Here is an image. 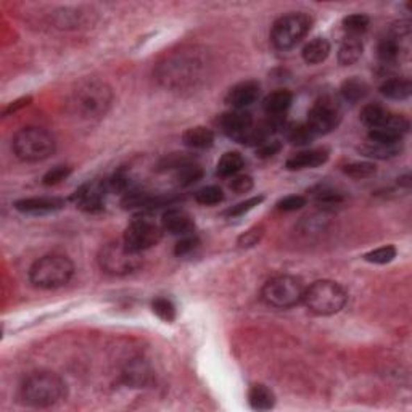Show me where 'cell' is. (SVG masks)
I'll list each match as a JSON object with an SVG mask.
<instances>
[{"instance_id": "cell-1", "label": "cell", "mask_w": 412, "mask_h": 412, "mask_svg": "<svg viewBox=\"0 0 412 412\" xmlns=\"http://www.w3.org/2000/svg\"><path fill=\"white\" fill-rule=\"evenodd\" d=\"M205 65L206 62L200 58L195 50H182L166 58L158 69V78L166 88L186 89L201 79Z\"/></svg>"}, {"instance_id": "cell-2", "label": "cell", "mask_w": 412, "mask_h": 412, "mask_svg": "<svg viewBox=\"0 0 412 412\" xmlns=\"http://www.w3.org/2000/svg\"><path fill=\"white\" fill-rule=\"evenodd\" d=\"M66 398V384L58 374L40 370L24 379L22 399L31 408H52Z\"/></svg>"}, {"instance_id": "cell-3", "label": "cell", "mask_w": 412, "mask_h": 412, "mask_svg": "<svg viewBox=\"0 0 412 412\" xmlns=\"http://www.w3.org/2000/svg\"><path fill=\"white\" fill-rule=\"evenodd\" d=\"M113 101L110 85L99 79H84L71 95V105L83 118L99 120L106 115Z\"/></svg>"}, {"instance_id": "cell-4", "label": "cell", "mask_w": 412, "mask_h": 412, "mask_svg": "<svg viewBox=\"0 0 412 412\" xmlns=\"http://www.w3.org/2000/svg\"><path fill=\"white\" fill-rule=\"evenodd\" d=\"M12 149L18 160L38 163L50 158L57 150V140L42 127H23L15 134Z\"/></svg>"}, {"instance_id": "cell-5", "label": "cell", "mask_w": 412, "mask_h": 412, "mask_svg": "<svg viewBox=\"0 0 412 412\" xmlns=\"http://www.w3.org/2000/svg\"><path fill=\"white\" fill-rule=\"evenodd\" d=\"M74 274V264L63 254H47L39 258L29 269V281L34 287L55 290L65 287Z\"/></svg>"}, {"instance_id": "cell-6", "label": "cell", "mask_w": 412, "mask_h": 412, "mask_svg": "<svg viewBox=\"0 0 412 412\" xmlns=\"http://www.w3.org/2000/svg\"><path fill=\"white\" fill-rule=\"evenodd\" d=\"M348 295L333 281H316L304 288L303 303L316 316H333L347 304Z\"/></svg>"}, {"instance_id": "cell-7", "label": "cell", "mask_w": 412, "mask_h": 412, "mask_svg": "<svg viewBox=\"0 0 412 412\" xmlns=\"http://www.w3.org/2000/svg\"><path fill=\"white\" fill-rule=\"evenodd\" d=\"M303 282L292 276H277L269 279L261 290V298L267 306L277 309L293 308L303 303Z\"/></svg>"}, {"instance_id": "cell-8", "label": "cell", "mask_w": 412, "mask_h": 412, "mask_svg": "<svg viewBox=\"0 0 412 412\" xmlns=\"http://www.w3.org/2000/svg\"><path fill=\"white\" fill-rule=\"evenodd\" d=\"M142 253H135L127 248L123 242L108 243L99 253L100 269L105 274L115 277H124L139 271L144 264Z\"/></svg>"}, {"instance_id": "cell-9", "label": "cell", "mask_w": 412, "mask_h": 412, "mask_svg": "<svg viewBox=\"0 0 412 412\" xmlns=\"http://www.w3.org/2000/svg\"><path fill=\"white\" fill-rule=\"evenodd\" d=\"M313 19L304 13L283 15L272 24L271 42L277 50H290L302 42L311 29Z\"/></svg>"}, {"instance_id": "cell-10", "label": "cell", "mask_w": 412, "mask_h": 412, "mask_svg": "<svg viewBox=\"0 0 412 412\" xmlns=\"http://www.w3.org/2000/svg\"><path fill=\"white\" fill-rule=\"evenodd\" d=\"M340 121H342V108L338 101L332 97H322L309 110L306 124L319 137L337 129Z\"/></svg>"}, {"instance_id": "cell-11", "label": "cell", "mask_w": 412, "mask_h": 412, "mask_svg": "<svg viewBox=\"0 0 412 412\" xmlns=\"http://www.w3.org/2000/svg\"><path fill=\"white\" fill-rule=\"evenodd\" d=\"M161 227L156 226L154 221L150 220H135L127 226L123 243L129 248V250L135 253H142L145 250H150L155 245H158L161 240Z\"/></svg>"}, {"instance_id": "cell-12", "label": "cell", "mask_w": 412, "mask_h": 412, "mask_svg": "<svg viewBox=\"0 0 412 412\" xmlns=\"http://www.w3.org/2000/svg\"><path fill=\"white\" fill-rule=\"evenodd\" d=\"M106 193L108 190H106L105 181L89 182L74 192L73 200L79 210L85 213H99L105 208Z\"/></svg>"}, {"instance_id": "cell-13", "label": "cell", "mask_w": 412, "mask_h": 412, "mask_svg": "<svg viewBox=\"0 0 412 412\" xmlns=\"http://www.w3.org/2000/svg\"><path fill=\"white\" fill-rule=\"evenodd\" d=\"M253 124L254 121L252 113L245 110H232L229 113H224L220 118V127L224 134L231 137L232 140L240 142V144Z\"/></svg>"}, {"instance_id": "cell-14", "label": "cell", "mask_w": 412, "mask_h": 412, "mask_svg": "<svg viewBox=\"0 0 412 412\" xmlns=\"http://www.w3.org/2000/svg\"><path fill=\"white\" fill-rule=\"evenodd\" d=\"M15 210L23 213V215L44 216L50 213L60 211L65 208V200L57 197H33L23 198V200L15 201Z\"/></svg>"}, {"instance_id": "cell-15", "label": "cell", "mask_w": 412, "mask_h": 412, "mask_svg": "<svg viewBox=\"0 0 412 412\" xmlns=\"http://www.w3.org/2000/svg\"><path fill=\"white\" fill-rule=\"evenodd\" d=\"M261 88L256 81H243L233 85L226 95V104L232 110H245L259 99Z\"/></svg>"}, {"instance_id": "cell-16", "label": "cell", "mask_w": 412, "mask_h": 412, "mask_svg": "<svg viewBox=\"0 0 412 412\" xmlns=\"http://www.w3.org/2000/svg\"><path fill=\"white\" fill-rule=\"evenodd\" d=\"M163 231L170 232L171 236L186 237L190 236L195 231V222L189 213L181 210V208H171L163 215L161 220Z\"/></svg>"}, {"instance_id": "cell-17", "label": "cell", "mask_w": 412, "mask_h": 412, "mask_svg": "<svg viewBox=\"0 0 412 412\" xmlns=\"http://www.w3.org/2000/svg\"><path fill=\"white\" fill-rule=\"evenodd\" d=\"M123 381L131 388H145L154 379V370L149 361L142 358H134L124 365L123 369Z\"/></svg>"}, {"instance_id": "cell-18", "label": "cell", "mask_w": 412, "mask_h": 412, "mask_svg": "<svg viewBox=\"0 0 412 412\" xmlns=\"http://www.w3.org/2000/svg\"><path fill=\"white\" fill-rule=\"evenodd\" d=\"M327 160H329V150L325 149L304 150L290 156V158L286 161V167L288 171L313 170V167L322 166Z\"/></svg>"}, {"instance_id": "cell-19", "label": "cell", "mask_w": 412, "mask_h": 412, "mask_svg": "<svg viewBox=\"0 0 412 412\" xmlns=\"http://www.w3.org/2000/svg\"><path fill=\"white\" fill-rule=\"evenodd\" d=\"M293 95L290 90L281 89L276 92H271L263 100V110L269 118H281L287 113V110L292 106Z\"/></svg>"}, {"instance_id": "cell-20", "label": "cell", "mask_w": 412, "mask_h": 412, "mask_svg": "<svg viewBox=\"0 0 412 412\" xmlns=\"http://www.w3.org/2000/svg\"><path fill=\"white\" fill-rule=\"evenodd\" d=\"M182 142L186 147L193 150L211 149L215 145V132L203 126L190 127L182 134Z\"/></svg>"}, {"instance_id": "cell-21", "label": "cell", "mask_w": 412, "mask_h": 412, "mask_svg": "<svg viewBox=\"0 0 412 412\" xmlns=\"http://www.w3.org/2000/svg\"><path fill=\"white\" fill-rule=\"evenodd\" d=\"M393 113H390L384 105L370 104L365 105L361 111V121L370 127V129H379V127H386L390 124V120Z\"/></svg>"}, {"instance_id": "cell-22", "label": "cell", "mask_w": 412, "mask_h": 412, "mask_svg": "<svg viewBox=\"0 0 412 412\" xmlns=\"http://www.w3.org/2000/svg\"><path fill=\"white\" fill-rule=\"evenodd\" d=\"M248 403L254 411H269L276 406V395L266 385L256 384L248 391Z\"/></svg>"}, {"instance_id": "cell-23", "label": "cell", "mask_w": 412, "mask_h": 412, "mask_svg": "<svg viewBox=\"0 0 412 412\" xmlns=\"http://www.w3.org/2000/svg\"><path fill=\"white\" fill-rule=\"evenodd\" d=\"M363 40L358 35H347L338 49V63L351 66L363 57Z\"/></svg>"}, {"instance_id": "cell-24", "label": "cell", "mask_w": 412, "mask_h": 412, "mask_svg": "<svg viewBox=\"0 0 412 412\" xmlns=\"http://www.w3.org/2000/svg\"><path fill=\"white\" fill-rule=\"evenodd\" d=\"M330 55V42L325 38H316L304 45L302 57L308 65H319Z\"/></svg>"}, {"instance_id": "cell-25", "label": "cell", "mask_w": 412, "mask_h": 412, "mask_svg": "<svg viewBox=\"0 0 412 412\" xmlns=\"http://www.w3.org/2000/svg\"><path fill=\"white\" fill-rule=\"evenodd\" d=\"M368 94H369V84L365 83L364 79L356 78V76L354 78H349L345 81L342 88H340V95H342V99L351 105L364 100L365 97H368Z\"/></svg>"}, {"instance_id": "cell-26", "label": "cell", "mask_w": 412, "mask_h": 412, "mask_svg": "<svg viewBox=\"0 0 412 412\" xmlns=\"http://www.w3.org/2000/svg\"><path fill=\"white\" fill-rule=\"evenodd\" d=\"M380 94L390 100H406L409 99L412 94V84L409 79H386L385 83L380 85Z\"/></svg>"}, {"instance_id": "cell-27", "label": "cell", "mask_w": 412, "mask_h": 412, "mask_svg": "<svg viewBox=\"0 0 412 412\" xmlns=\"http://www.w3.org/2000/svg\"><path fill=\"white\" fill-rule=\"evenodd\" d=\"M403 150V145L401 144H393V145H385V144H375V142H369L363 147H359V154L363 156H368V158L374 160H391L395 156H398Z\"/></svg>"}, {"instance_id": "cell-28", "label": "cell", "mask_w": 412, "mask_h": 412, "mask_svg": "<svg viewBox=\"0 0 412 412\" xmlns=\"http://www.w3.org/2000/svg\"><path fill=\"white\" fill-rule=\"evenodd\" d=\"M243 166H245V160H243V156L238 151H227L217 161L216 172L221 177H232L237 176Z\"/></svg>"}, {"instance_id": "cell-29", "label": "cell", "mask_w": 412, "mask_h": 412, "mask_svg": "<svg viewBox=\"0 0 412 412\" xmlns=\"http://www.w3.org/2000/svg\"><path fill=\"white\" fill-rule=\"evenodd\" d=\"M176 170V181L179 186H190L193 182L200 181L203 177V170L195 163L181 161L174 165Z\"/></svg>"}, {"instance_id": "cell-30", "label": "cell", "mask_w": 412, "mask_h": 412, "mask_svg": "<svg viewBox=\"0 0 412 412\" xmlns=\"http://www.w3.org/2000/svg\"><path fill=\"white\" fill-rule=\"evenodd\" d=\"M401 52V45L398 40V35H388V38H384L379 42L377 47V55L379 58L384 63H395L399 57Z\"/></svg>"}, {"instance_id": "cell-31", "label": "cell", "mask_w": 412, "mask_h": 412, "mask_svg": "<svg viewBox=\"0 0 412 412\" xmlns=\"http://www.w3.org/2000/svg\"><path fill=\"white\" fill-rule=\"evenodd\" d=\"M316 137L318 135L309 129V126L306 123L287 127V139L290 144L293 145H298V147L309 145L314 139H316Z\"/></svg>"}, {"instance_id": "cell-32", "label": "cell", "mask_w": 412, "mask_h": 412, "mask_svg": "<svg viewBox=\"0 0 412 412\" xmlns=\"http://www.w3.org/2000/svg\"><path fill=\"white\" fill-rule=\"evenodd\" d=\"M343 172L351 179H369V177L375 176L377 167L370 161H354L345 166Z\"/></svg>"}, {"instance_id": "cell-33", "label": "cell", "mask_w": 412, "mask_h": 412, "mask_svg": "<svg viewBox=\"0 0 412 412\" xmlns=\"http://www.w3.org/2000/svg\"><path fill=\"white\" fill-rule=\"evenodd\" d=\"M195 200L203 206H215L224 201V192L217 186H206L195 193Z\"/></svg>"}, {"instance_id": "cell-34", "label": "cell", "mask_w": 412, "mask_h": 412, "mask_svg": "<svg viewBox=\"0 0 412 412\" xmlns=\"http://www.w3.org/2000/svg\"><path fill=\"white\" fill-rule=\"evenodd\" d=\"M369 23H370V19L368 15L354 13V15H349V17L343 19V29L347 31L348 35H358L359 38V35L369 28Z\"/></svg>"}, {"instance_id": "cell-35", "label": "cell", "mask_w": 412, "mask_h": 412, "mask_svg": "<svg viewBox=\"0 0 412 412\" xmlns=\"http://www.w3.org/2000/svg\"><path fill=\"white\" fill-rule=\"evenodd\" d=\"M369 140L375 142V144L393 145V144H401L403 135H401L399 132L390 129V127H379V129H370Z\"/></svg>"}, {"instance_id": "cell-36", "label": "cell", "mask_w": 412, "mask_h": 412, "mask_svg": "<svg viewBox=\"0 0 412 412\" xmlns=\"http://www.w3.org/2000/svg\"><path fill=\"white\" fill-rule=\"evenodd\" d=\"M151 309H154V313L158 316L161 320H165V322L171 324L176 320L177 316V311H176V306L174 303L171 302V299L167 298H156L154 299V303H151Z\"/></svg>"}, {"instance_id": "cell-37", "label": "cell", "mask_w": 412, "mask_h": 412, "mask_svg": "<svg viewBox=\"0 0 412 412\" xmlns=\"http://www.w3.org/2000/svg\"><path fill=\"white\" fill-rule=\"evenodd\" d=\"M313 197L319 206H335V205H340V203L343 201L342 193L332 189V187L320 186L319 189L313 193Z\"/></svg>"}, {"instance_id": "cell-38", "label": "cell", "mask_w": 412, "mask_h": 412, "mask_svg": "<svg viewBox=\"0 0 412 412\" xmlns=\"http://www.w3.org/2000/svg\"><path fill=\"white\" fill-rule=\"evenodd\" d=\"M396 258V248L393 245H385L380 247L377 250L370 252L368 254H364V259L368 263H374V264H386L391 263Z\"/></svg>"}, {"instance_id": "cell-39", "label": "cell", "mask_w": 412, "mask_h": 412, "mask_svg": "<svg viewBox=\"0 0 412 412\" xmlns=\"http://www.w3.org/2000/svg\"><path fill=\"white\" fill-rule=\"evenodd\" d=\"M263 201H264V197H263V195L252 197V198H248V200L242 201V203H238V205H236V206H232L231 210H227V211H226V216H229V217H238V216H243V215H247L248 211H252V210H254V208H256V206L261 205Z\"/></svg>"}, {"instance_id": "cell-40", "label": "cell", "mask_w": 412, "mask_h": 412, "mask_svg": "<svg viewBox=\"0 0 412 412\" xmlns=\"http://www.w3.org/2000/svg\"><path fill=\"white\" fill-rule=\"evenodd\" d=\"M264 236V229L261 226H256V227H252L248 229L247 232H243L240 237H238V247L242 248H252V247H256L259 242H261V238Z\"/></svg>"}, {"instance_id": "cell-41", "label": "cell", "mask_w": 412, "mask_h": 412, "mask_svg": "<svg viewBox=\"0 0 412 412\" xmlns=\"http://www.w3.org/2000/svg\"><path fill=\"white\" fill-rule=\"evenodd\" d=\"M71 171L73 170H71L69 166H55L42 177V184L44 186H57L62 181H65L66 177H69Z\"/></svg>"}, {"instance_id": "cell-42", "label": "cell", "mask_w": 412, "mask_h": 412, "mask_svg": "<svg viewBox=\"0 0 412 412\" xmlns=\"http://www.w3.org/2000/svg\"><path fill=\"white\" fill-rule=\"evenodd\" d=\"M306 203L308 200L303 195H288L277 203V208L281 211L292 213V211L302 210L303 206H306Z\"/></svg>"}, {"instance_id": "cell-43", "label": "cell", "mask_w": 412, "mask_h": 412, "mask_svg": "<svg viewBox=\"0 0 412 412\" xmlns=\"http://www.w3.org/2000/svg\"><path fill=\"white\" fill-rule=\"evenodd\" d=\"M198 238L193 236V233H190V236H186L182 237L179 242H177L176 245V250L174 253L177 254V256H187V254H190L192 252H195V248L198 247Z\"/></svg>"}, {"instance_id": "cell-44", "label": "cell", "mask_w": 412, "mask_h": 412, "mask_svg": "<svg viewBox=\"0 0 412 412\" xmlns=\"http://www.w3.org/2000/svg\"><path fill=\"white\" fill-rule=\"evenodd\" d=\"M282 150V144L279 140H266L256 149V156L259 158H271V156L277 155Z\"/></svg>"}, {"instance_id": "cell-45", "label": "cell", "mask_w": 412, "mask_h": 412, "mask_svg": "<svg viewBox=\"0 0 412 412\" xmlns=\"http://www.w3.org/2000/svg\"><path fill=\"white\" fill-rule=\"evenodd\" d=\"M253 179L250 176H236L231 182V189L242 195V193H248L253 189Z\"/></svg>"}, {"instance_id": "cell-46", "label": "cell", "mask_w": 412, "mask_h": 412, "mask_svg": "<svg viewBox=\"0 0 412 412\" xmlns=\"http://www.w3.org/2000/svg\"><path fill=\"white\" fill-rule=\"evenodd\" d=\"M31 101H33L31 97H23V99H18V100L12 101V104H10V105L7 106V108L3 110V116H8V115L17 113V111H19L22 108H24V106H28L29 104H31Z\"/></svg>"}]
</instances>
